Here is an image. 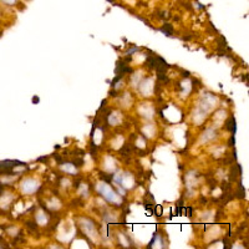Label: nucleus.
<instances>
[{
    "label": "nucleus",
    "instance_id": "f03ea898",
    "mask_svg": "<svg viewBox=\"0 0 249 249\" xmlns=\"http://www.w3.org/2000/svg\"><path fill=\"white\" fill-rule=\"evenodd\" d=\"M226 127H227V130H229L232 133H235L237 126H235V118H234V117H231V118L226 122Z\"/></svg>",
    "mask_w": 249,
    "mask_h": 249
},
{
    "label": "nucleus",
    "instance_id": "20e7f679",
    "mask_svg": "<svg viewBox=\"0 0 249 249\" xmlns=\"http://www.w3.org/2000/svg\"><path fill=\"white\" fill-rule=\"evenodd\" d=\"M238 188H239V191H238V193H237V194H238L237 197H238V198H240V199H243V198L245 197V194H244V193H245V191H244L243 186H242V182H239V183H238Z\"/></svg>",
    "mask_w": 249,
    "mask_h": 249
},
{
    "label": "nucleus",
    "instance_id": "423d86ee",
    "mask_svg": "<svg viewBox=\"0 0 249 249\" xmlns=\"http://www.w3.org/2000/svg\"><path fill=\"white\" fill-rule=\"evenodd\" d=\"M38 161H40V162H46V161H47V157H40V158H38Z\"/></svg>",
    "mask_w": 249,
    "mask_h": 249
},
{
    "label": "nucleus",
    "instance_id": "f257e3e1",
    "mask_svg": "<svg viewBox=\"0 0 249 249\" xmlns=\"http://www.w3.org/2000/svg\"><path fill=\"white\" fill-rule=\"evenodd\" d=\"M240 174H242V166L239 163H237L234 167H232L231 173H229V178H231V181H235L237 177Z\"/></svg>",
    "mask_w": 249,
    "mask_h": 249
},
{
    "label": "nucleus",
    "instance_id": "1a4fd4ad",
    "mask_svg": "<svg viewBox=\"0 0 249 249\" xmlns=\"http://www.w3.org/2000/svg\"><path fill=\"white\" fill-rule=\"evenodd\" d=\"M33 102H34V104H38V102H39V97H34V99H33Z\"/></svg>",
    "mask_w": 249,
    "mask_h": 249
},
{
    "label": "nucleus",
    "instance_id": "7ed1b4c3",
    "mask_svg": "<svg viewBox=\"0 0 249 249\" xmlns=\"http://www.w3.org/2000/svg\"><path fill=\"white\" fill-rule=\"evenodd\" d=\"M160 30L162 31V33H163L165 35H167V36H172V33H173V27H172V25H169V24H165Z\"/></svg>",
    "mask_w": 249,
    "mask_h": 249
},
{
    "label": "nucleus",
    "instance_id": "39448f33",
    "mask_svg": "<svg viewBox=\"0 0 249 249\" xmlns=\"http://www.w3.org/2000/svg\"><path fill=\"white\" fill-rule=\"evenodd\" d=\"M234 143H235V138H234V135L231 137V140H229V146H234Z\"/></svg>",
    "mask_w": 249,
    "mask_h": 249
},
{
    "label": "nucleus",
    "instance_id": "0eeeda50",
    "mask_svg": "<svg viewBox=\"0 0 249 249\" xmlns=\"http://www.w3.org/2000/svg\"><path fill=\"white\" fill-rule=\"evenodd\" d=\"M190 76V72L188 71H183V77H188Z\"/></svg>",
    "mask_w": 249,
    "mask_h": 249
},
{
    "label": "nucleus",
    "instance_id": "6e6552de",
    "mask_svg": "<svg viewBox=\"0 0 249 249\" xmlns=\"http://www.w3.org/2000/svg\"><path fill=\"white\" fill-rule=\"evenodd\" d=\"M224 244H226V248H231V245H229V242H228L227 239L224 240Z\"/></svg>",
    "mask_w": 249,
    "mask_h": 249
}]
</instances>
